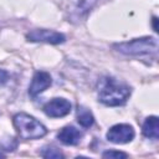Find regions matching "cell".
Wrapping results in <instances>:
<instances>
[{
    "label": "cell",
    "mask_w": 159,
    "mask_h": 159,
    "mask_svg": "<svg viewBox=\"0 0 159 159\" xmlns=\"http://www.w3.org/2000/svg\"><path fill=\"white\" fill-rule=\"evenodd\" d=\"M52 83L51 76L50 73L45 72V71H37L31 81V84L29 87V94L31 97H36L37 94H40L41 92H43L45 89H47Z\"/></svg>",
    "instance_id": "52a82bcc"
},
{
    "label": "cell",
    "mask_w": 159,
    "mask_h": 159,
    "mask_svg": "<svg viewBox=\"0 0 159 159\" xmlns=\"http://www.w3.org/2000/svg\"><path fill=\"white\" fill-rule=\"evenodd\" d=\"M142 132L147 138L158 139L159 138V119H158V117L150 116V117L145 118L143 127H142Z\"/></svg>",
    "instance_id": "9c48e42d"
},
{
    "label": "cell",
    "mask_w": 159,
    "mask_h": 159,
    "mask_svg": "<svg viewBox=\"0 0 159 159\" xmlns=\"http://www.w3.org/2000/svg\"><path fill=\"white\" fill-rule=\"evenodd\" d=\"M130 96V88L124 84L119 83L111 77H106L101 81L99 91H98V101L106 106L116 107L122 106L127 102Z\"/></svg>",
    "instance_id": "6da1fadb"
},
{
    "label": "cell",
    "mask_w": 159,
    "mask_h": 159,
    "mask_svg": "<svg viewBox=\"0 0 159 159\" xmlns=\"http://www.w3.org/2000/svg\"><path fill=\"white\" fill-rule=\"evenodd\" d=\"M57 138L66 145H76L80 143L81 138H82V133L72 127V125H67V127H63L58 134H57Z\"/></svg>",
    "instance_id": "ba28073f"
},
{
    "label": "cell",
    "mask_w": 159,
    "mask_h": 159,
    "mask_svg": "<svg viewBox=\"0 0 159 159\" xmlns=\"http://www.w3.org/2000/svg\"><path fill=\"white\" fill-rule=\"evenodd\" d=\"M12 122L19 135L22 139H39L47 133L46 127L41 122L26 113L15 114Z\"/></svg>",
    "instance_id": "7a4b0ae2"
},
{
    "label": "cell",
    "mask_w": 159,
    "mask_h": 159,
    "mask_svg": "<svg viewBox=\"0 0 159 159\" xmlns=\"http://www.w3.org/2000/svg\"><path fill=\"white\" fill-rule=\"evenodd\" d=\"M43 112L51 118L65 117L71 112V103L65 98H53L43 106Z\"/></svg>",
    "instance_id": "8992f818"
},
{
    "label": "cell",
    "mask_w": 159,
    "mask_h": 159,
    "mask_svg": "<svg viewBox=\"0 0 159 159\" xmlns=\"http://www.w3.org/2000/svg\"><path fill=\"white\" fill-rule=\"evenodd\" d=\"M113 47L123 53L129 56H145V55H155L158 51V41L154 37L147 36L140 39H134L128 42L114 43Z\"/></svg>",
    "instance_id": "3957f363"
},
{
    "label": "cell",
    "mask_w": 159,
    "mask_h": 159,
    "mask_svg": "<svg viewBox=\"0 0 159 159\" xmlns=\"http://www.w3.org/2000/svg\"><path fill=\"white\" fill-rule=\"evenodd\" d=\"M134 129L129 124H116L107 132V139L114 144H125L134 138Z\"/></svg>",
    "instance_id": "5b68a950"
},
{
    "label": "cell",
    "mask_w": 159,
    "mask_h": 159,
    "mask_svg": "<svg viewBox=\"0 0 159 159\" xmlns=\"http://www.w3.org/2000/svg\"><path fill=\"white\" fill-rule=\"evenodd\" d=\"M26 39L31 42H46V43H52V45L63 43L66 40L63 34L53 31V30H46V29L32 30L26 35Z\"/></svg>",
    "instance_id": "277c9868"
},
{
    "label": "cell",
    "mask_w": 159,
    "mask_h": 159,
    "mask_svg": "<svg viewBox=\"0 0 159 159\" xmlns=\"http://www.w3.org/2000/svg\"><path fill=\"white\" fill-rule=\"evenodd\" d=\"M7 78H9V73L6 71H4V70H0V86L6 83Z\"/></svg>",
    "instance_id": "4fadbf2b"
},
{
    "label": "cell",
    "mask_w": 159,
    "mask_h": 159,
    "mask_svg": "<svg viewBox=\"0 0 159 159\" xmlns=\"http://www.w3.org/2000/svg\"><path fill=\"white\" fill-rule=\"evenodd\" d=\"M103 158H127L128 155L123 152H117V150H107L102 154Z\"/></svg>",
    "instance_id": "7c38bea8"
},
{
    "label": "cell",
    "mask_w": 159,
    "mask_h": 159,
    "mask_svg": "<svg viewBox=\"0 0 159 159\" xmlns=\"http://www.w3.org/2000/svg\"><path fill=\"white\" fill-rule=\"evenodd\" d=\"M157 22H158V19L154 16V17H153V27H154V31H157V32H158L159 30H158V25H157Z\"/></svg>",
    "instance_id": "5bb4252c"
},
{
    "label": "cell",
    "mask_w": 159,
    "mask_h": 159,
    "mask_svg": "<svg viewBox=\"0 0 159 159\" xmlns=\"http://www.w3.org/2000/svg\"><path fill=\"white\" fill-rule=\"evenodd\" d=\"M77 122L82 127L89 128L93 124L94 118H93V114L91 113L89 109H87L84 107H78V109H77Z\"/></svg>",
    "instance_id": "30bf717a"
},
{
    "label": "cell",
    "mask_w": 159,
    "mask_h": 159,
    "mask_svg": "<svg viewBox=\"0 0 159 159\" xmlns=\"http://www.w3.org/2000/svg\"><path fill=\"white\" fill-rule=\"evenodd\" d=\"M4 157H5V155H4V154H2L1 152H0V158H4Z\"/></svg>",
    "instance_id": "9a60e30c"
},
{
    "label": "cell",
    "mask_w": 159,
    "mask_h": 159,
    "mask_svg": "<svg viewBox=\"0 0 159 159\" xmlns=\"http://www.w3.org/2000/svg\"><path fill=\"white\" fill-rule=\"evenodd\" d=\"M40 154H41V157H43L46 159H60V158H63V154L57 148H53V147L42 148Z\"/></svg>",
    "instance_id": "8fae6325"
}]
</instances>
